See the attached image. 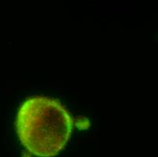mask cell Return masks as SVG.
I'll use <instances>...</instances> for the list:
<instances>
[{"mask_svg":"<svg viewBox=\"0 0 158 157\" xmlns=\"http://www.w3.org/2000/svg\"><path fill=\"white\" fill-rule=\"evenodd\" d=\"M74 121L56 99L35 95L20 105L16 119L17 136L35 157H53L60 153L72 134Z\"/></svg>","mask_w":158,"mask_h":157,"instance_id":"6da1fadb","label":"cell"}]
</instances>
